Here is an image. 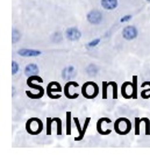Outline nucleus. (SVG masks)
Masks as SVG:
<instances>
[{"instance_id": "obj_25", "label": "nucleus", "mask_w": 150, "mask_h": 157, "mask_svg": "<svg viewBox=\"0 0 150 157\" xmlns=\"http://www.w3.org/2000/svg\"><path fill=\"white\" fill-rule=\"evenodd\" d=\"M147 84L149 85V89H148V90H144V91L141 92V97H142L143 99H148V98H150V82H147Z\"/></svg>"}, {"instance_id": "obj_2", "label": "nucleus", "mask_w": 150, "mask_h": 157, "mask_svg": "<svg viewBox=\"0 0 150 157\" xmlns=\"http://www.w3.org/2000/svg\"><path fill=\"white\" fill-rule=\"evenodd\" d=\"M98 93H99V87L93 82H87L82 86V94L86 99H94Z\"/></svg>"}, {"instance_id": "obj_28", "label": "nucleus", "mask_w": 150, "mask_h": 157, "mask_svg": "<svg viewBox=\"0 0 150 157\" xmlns=\"http://www.w3.org/2000/svg\"><path fill=\"white\" fill-rule=\"evenodd\" d=\"M100 42V38H97V40H93V41H91L90 43H89V48H92V47H95L98 43Z\"/></svg>"}, {"instance_id": "obj_1", "label": "nucleus", "mask_w": 150, "mask_h": 157, "mask_svg": "<svg viewBox=\"0 0 150 157\" xmlns=\"http://www.w3.org/2000/svg\"><path fill=\"white\" fill-rule=\"evenodd\" d=\"M114 130L119 135H126L132 130V122L126 118H119L114 122Z\"/></svg>"}, {"instance_id": "obj_30", "label": "nucleus", "mask_w": 150, "mask_h": 157, "mask_svg": "<svg viewBox=\"0 0 150 157\" xmlns=\"http://www.w3.org/2000/svg\"><path fill=\"white\" fill-rule=\"evenodd\" d=\"M147 1H148V2H150V0H147Z\"/></svg>"}, {"instance_id": "obj_16", "label": "nucleus", "mask_w": 150, "mask_h": 157, "mask_svg": "<svg viewBox=\"0 0 150 157\" xmlns=\"http://www.w3.org/2000/svg\"><path fill=\"white\" fill-rule=\"evenodd\" d=\"M101 6L107 11L115 9L118 7V0H101Z\"/></svg>"}, {"instance_id": "obj_3", "label": "nucleus", "mask_w": 150, "mask_h": 157, "mask_svg": "<svg viewBox=\"0 0 150 157\" xmlns=\"http://www.w3.org/2000/svg\"><path fill=\"white\" fill-rule=\"evenodd\" d=\"M43 129V125L42 121L37 118H31L26 122V130L27 133H29L31 135H37L42 131Z\"/></svg>"}, {"instance_id": "obj_20", "label": "nucleus", "mask_w": 150, "mask_h": 157, "mask_svg": "<svg viewBox=\"0 0 150 157\" xmlns=\"http://www.w3.org/2000/svg\"><path fill=\"white\" fill-rule=\"evenodd\" d=\"M71 112L66 113V134L70 135L71 134Z\"/></svg>"}, {"instance_id": "obj_11", "label": "nucleus", "mask_w": 150, "mask_h": 157, "mask_svg": "<svg viewBox=\"0 0 150 157\" xmlns=\"http://www.w3.org/2000/svg\"><path fill=\"white\" fill-rule=\"evenodd\" d=\"M87 21L92 25H99L102 21V14L99 11L93 9L87 14Z\"/></svg>"}, {"instance_id": "obj_9", "label": "nucleus", "mask_w": 150, "mask_h": 157, "mask_svg": "<svg viewBox=\"0 0 150 157\" xmlns=\"http://www.w3.org/2000/svg\"><path fill=\"white\" fill-rule=\"evenodd\" d=\"M121 94H122V97L126 98V99L133 98V94H134L133 82H126V83H123V85H122V87H121Z\"/></svg>"}, {"instance_id": "obj_10", "label": "nucleus", "mask_w": 150, "mask_h": 157, "mask_svg": "<svg viewBox=\"0 0 150 157\" xmlns=\"http://www.w3.org/2000/svg\"><path fill=\"white\" fill-rule=\"evenodd\" d=\"M76 76H77V70L72 65H69V66L64 67L63 71H62V78L64 80H68L69 82V80L73 79Z\"/></svg>"}, {"instance_id": "obj_29", "label": "nucleus", "mask_w": 150, "mask_h": 157, "mask_svg": "<svg viewBox=\"0 0 150 157\" xmlns=\"http://www.w3.org/2000/svg\"><path fill=\"white\" fill-rule=\"evenodd\" d=\"M130 19H132V15H126L124 18L121 19V22H127V21H129Z\"/></svg>"}, {"instance_id": "obj_21", "label": "nucleus", "mask_w": 150, "mask_h": 157, "mask_svg": "<svg viewBox=\"0 0 150 157\" xmlns=\"http://www.w3.org/2000/svg\"><path fill=\"white\" fill-rule=\"evenodd\" d=\"M133 89H134V94H133V99L137 98V76L133 77Z\"/></svg>"}, {"instance_id": "obj_4", "label": "nucleus", "mask_w": 150, "mask_h": 157, "mask_svg": "<svg viewBox=\"0 0 150 157\" xmlns=\"http://www.w3.org/2000/svg\"><path fill=\"white\" fill-rule=\"evenodd\" d=\"M78 87V83L77 82H68L65 87H64V93L69 99H77L78 98V93L76 92Z\"/></svg>"}, {"instance_id": "obj_17", "label": "nucleus", "mask_w": 150, "mask_h": 157, "mask_svg": "<svg viewBox=\"0 0 150 157\" xmlns=\"http://www.w3.org/2000/svg\"><path fill=\"white\" fill-rule=\"evenodd\" d=\"M37 72H38V67H37V65L34 64V63L28 64V65L26 66V69H25V73H26L27 76H34V75H36Z\"/></svg>"}, {"instance_id": "obj_18", "label": "nucleus", "mask_w": 150, "mask_h": 157, "mask_svg": "<svg viewBox=\"0 0 150 157\" xmlns=\"http://www.w3.org/2000/svg\"><path fill=\"white\" fill-rule=\"evenodd\" d=\"M86 72H87L89 76L94 77V76L98 73V67L95 66V64H90V65L86 67Z\"/></svg>"}, {"instance_id": "obj_26", "label": "nucleus", "mask_w": 150, "mask_h": 157, "mask_svg": "<svg viewBox=\"0 0 150 157\" xmlns=\"http://www.w3.org/2000/svg\"><path fill=\"white\" fill-rule=\"evenodd\" d=\"M18 71H19V65L15 61H13L12 62V75H16Z\"/></svg>"}, {"instance_id": "obj_5", "label": "nucleus", "mask_w": 150, "mask_h": 157, "mask_svg": "<svg viewBox=\"0 0 150 157\" xmlns=\"http://www.w3.org/2000/svg\"><path fill=\"white\" fill-rule=\"evenodd\" d=\"M60 91H62V87H60V84L56 83V82L50 83V84L48 85V87H47V93H48V95H49L51 99H58L60 97Z\"/></svg>"}, {"instance_id": "obj_12", "label": "nucleus", "mask_w": 150, "mask_h": 157, "mask_svg": "<svg viewBox=\"0 0 150 157\" xmlns=\"http://www.w3.org/2000/svg\"><path fill=\"white\" fill-rule=\"evenodd\" d=\"M90 120H91V118H87L86 121H85V124H84V127L82 128V127H80V124H79V120H78L77 118H73V121H75V124H76L77 130L79 131V135H78V137H76V141L83 140L84 134H85V131H86V129H87V127H89V124H90Z\"/></svg>"}, {"instance_id": "obj_19", "label": "nucleus", "mask_w": 150, "mask_h": 157, "mask_svg": "<svg viewBox=\"0 0 150 157\" xmlns=\"http://www.w3.org/2000/svg\"><path fill=\"white\" fill-rule=\"evenodd\" d=\"M21 38V33L18 31V29H13L12 31V43H18L19 40Z\"/></svg>"}, {"instance_id": "obj_15", "label": "nucleus", "mask_w": 150, "mask_h": 157, "mask_svg": "<svg viewBox=\"0 0 150 157\" xmlns=\"http://www.w3.org/2000/svg\"><path fill=\"white\" fill-rule=\"evenodd\" d=\"M19 56H23V57H34V56H38L41 55V51L38 50H29V49H20L18 51Z\"/></svg>"}, {"instance_id": "obj_22", "label": "nucleus", "mask_w": 150, "mask_h": 157, "mask_svg": "<svg viewBox=\"0 0 150 157\" xmlns=\"http://www.w3.org/2000/svg\"><path fill=\"white\" fill-rule=\"evenodd\" d=\"M27 85H28L29 87H31V89H34L35 91H38V92H43V91H44L40 85H35V84L33 83V80H30V79L27 80Z\"/></svg>"}, {"instance_id": "obj_27", "label": "nucleus", "mask_w": 150, "mask_h": 157, "mask_svg": "<svg viewBox=\"0 0 150 157\" xmlns=\"http://www.w3.org/2000/svg\"><path fill=\"white\" fill-rule=\"evenodd\" d=\"M53 41H54V42H60V41H62V34H60V31L54 34V36H53Z\"/></svg>"}, {"instance_id": "obj_24", "label": "nucleus", "mask_w": 150, "mask_h": 157, "mask_svg": "<svg viewBox=\"0 0 150 157\" xmlns=\"http://www.w3.org/2000/svg\"><path fill=\"white\" fill-rule=\"evenodd\" d=\"M142 122V120L140 118H135V134L139 135L140 134V124Z\"/></svg>"}, {"instance_id": "obj_14", "label": "nucleus", "mask_w": 150, "mask_h": 157, "mask_svg": "<svg viewBox=\"0 0 150 157\" xmlns=\"http://www.w3.org/2000/svg\"><path fill=\"white\" fill-rule=\"evenodd\" d=\"M104 121H107L108 124H111V122H112V120H111V119H108V118H101V119H99V120H98V122H97V130H98V133H99L100 135H107V134H111V130H109V129L104 130V129L101 128V125H102V122H104Z\"/></svg>"}, {"instance_id": "obj_7", "label": "nucleus", "mask_w": 150, "mask_h": 157, "mask_svg": "<svg viewBox=\"0 0 150 157\" xmlns=\"http://www.w3.org/2000/svg\"><path fill=\"white\" fill-rule=\"evenodd\" d=\"M137 35H139L137 29H136V27H134V26H127V27L122 31V36H123V38H126V40H128V41H132V40L136 38Z\"/></svg>"}, {"instance_id": "obj_23", "label": "nucleus", "mask_w": 150, "mask_h": 157, "mask_svg": "<svg viewBox=\"0 0 150 157\" xmlns=\"http://www.w3.org/2000/svg\"><path fill=\"white\" fill-rule=\"evenodd\" d=\"M141 120H142V122H144V125H146V135H149L150 134V120L148 118H142Z\"/></svg>"}, {"instance_id": "obj_8", "label": "nucleus", "mask_w": 150, "mask_h": 157, "mask_svg": "<svg viewBox=\"0 0 150 157\" xmlns=\"http://www.w3.org/2000/svg\"><path fill=\"white\" fill-rule=\"evenodd\" d=\"M54 122L57 125V134L62 135V121L58 118H56V120L54 118H48L47 119V134L51 135V129H53V124Z\"/></svg>"}, {"instance_id": "obj_6", "label": "nucleus", "mask_w": 150, "mask_h": 157, "mask_svg": "<svg viewBox=\"0 0 150 157\" xmlns=\"http://www.w3.org/2000/svg\"><path fill=\"white\" fill-rule=\"evenodd\" d=\"M112 86V91H113V98L117 99L118 98V84L115 82H104L102 83V99H107V91L108 87Z\"/></svg>"}, {"instance_id": "obj_13", "label": "nucleus", "mask_w": 150, "mask_h": 157, "mask_svg": "<svg viewBox=\"0 0 150 157\" xmlns=\"http://www.w3.org/2000/svg\"><path fill=\"white\" fill-rule=\"evenodd\" d=\"M65 35H66V38H68L69 41H72V42L78 41V40L82 37V33L79 31V29H77V28H75V27L68 28L66 31H65Z\"/></svg>"}]
</instances>
